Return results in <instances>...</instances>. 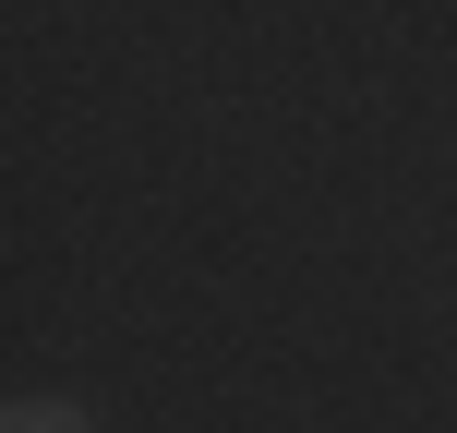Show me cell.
Segmentation results:
<instances>
[{"label":"cell","instance_id":"cell-1","mask_svg":"<svg viewBox=\"0 0 457 433\" xmlns=\"http://www.w3.org/2000/svg\"><path fill=\"white\" fill-rule=\"evenodd\" d=\"M0 433H96V410H85V397H61V386H24L12 410H0Z\"/></svg>","mask_w":457,"mask_h":433}]
</instances>
